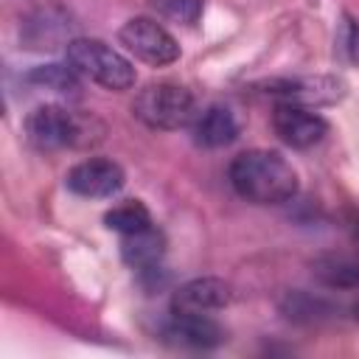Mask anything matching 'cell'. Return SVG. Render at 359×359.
<instances>
[{
	"mask_svg": "<svg viewBox=\"0 0 359 359\" xmlns=\"http://www.w3.org/2000/svg\"><path fill=\"white\" fill-rule=\"evenodd\" d=\"M233 191L255 205H283L297 194L294 165L272 149H250L233 157L227 168Z\"/></svg>",
	"mask_w": 359,
	"mask_h": 359,
	"instance_id": "1",
	"label": "cell"
},
{
	"mask_svg": "<svg viewBox=\"0 0 359 359\" xmlns=\"http://www.w3.org/2000/svg\"><path fill=\"white\" fill-rule=\"evenodd\" d=\"M67 65L81 76L95 81L104 90L123 93L135 84V67L132 62L115 50L112 45L90 36H76L67 42Z\"/></svg>",
	"mask_w": 359,
	"mask_h": 359,
	"instance_id": "2",
	"label": "cell"
},
{
	"mask_svg": "<svg viewBox=\"0 0 359 359\" xmlns=\"http://www.w3.org/2000/svg\"><path fill=\"white\" fill-rule=\"evenodd\" d=\"M132 115L140 123H146L149 129L174 132V129L191 126V121L196 115V101H194V93L182 84L154 81V84H146L135 95Z\"/></svg>",
	"mask_w": 359,
	"mask_h": 359,
	"instance_id": "3",
	"label": "cell"
},
{
	"mask_svg": "<svg viewBox=\"0 0 359 359\" xmlns=\"http://www.w3.org/2000/svg\"><path fill=\"white\" fill-rule=\"evenodd\" d=\"M25 135L34 149L56 151L84 143V123L59 104H39L25 115Z\"/></svg>",
	"mask_w": 359,
	"mask_h": 359,
	"instance_id": "4",
	"label": "cell"
},
{
	"mask_svg": "<svg viewBox=\"0 0 359 359\" xmlns=\"http://www.w3.org/2000/svg\"><path fill=\"white\" fill-rule=\"evenodd\" d=\"M121 45L140 62L151 67H165L180 59V45L177 39L151 17H132L121 25L118 31Z\"/></svg>",
	"mask_w": 359,
	"mask_h": 359,
	"instance_id": "5",
	"label": "cell"
},
{
	"mask_svg": "<svg viewBox=\"0 0 359 359\" xmlns=\"http://www.w3.org/2000/svg\"><path fill=\"white\" fill-rule=\"evenodd\" d=\"M272 129H275V135L286 146H292V149H311V146H317L325 137L328 123L311 107L280 101L272 109Z\"/></svg>",
	"mask_w": 359,
	"mask_h": 359,
	"instance_id": "6",
	"label": "cell"
},
{
	"mask_svg": "<svg viewBox=\"0 0 359 359\" xmlns=\"http://www.w3.org/2000/svg\"><path fill=\"white\" fill-rule=\"evenodd\" d=\"M123 168L107 157H87L67 171V188L84 199H109L123 188Z\"/></svg>",
	"mask_w": 359,
	"mask_h": 359,
	"instance_id": "7",
	"label": "cell"
},
{
	"mask_svg": "<svg viewBox=\"0 0 359 359\" xmlns=\"http://www.w3.org/2000/svg\"><path fill=\"white\" fill-rule=\"evenodd\" d=\"M230 303V286L222 278H194L182 283L171 297V311L210 314Z\"/></svg>",
	"mask_w": 359,
	"mask_h": 359,
	"instance_id": "8",
	"label": "cell"
},
{
	"mask_svg": "<svg viewBox=\"0 0 359 359\" xmlns=\"http://www.w3.org/2000/svg\"><path fill=\"white\" fill-rule=\"evenodd\" d=\"M191 135H194L196 146L222 149V146H227V143H233L238 137V121H236L230 107L210 104V107H205V109H199L194 115Z\"/></svg>",
	"mask_w": 359,
	"mask_h": 359,
	"instance_id": "9",
	"label": "cell"
},
{
	"mask_svg": "<svg viewBox=\"0 0 359 359\" xmlns=\"http://www.w3.org/2000/svg\"><path fill=\"white\" fill-rule=\"evenodd\" d=\"M165 337H174V342L188 345V348H213L224 339V331L210 314L171 311V320L165 325Z\"/></svg>",
	"mask_w": 359,
	"mask_h": 359,
	"instance_id": "10",
	"label": "cell"
},
{
	"mask_svg": "<svg viewBox=\"0 0 359 359\" xmlns=\"http://www.w3.org/2000/svg\"><path fill=\"white\" fill-rule=\"evenodd\" d=\"M272 93L280 95V101L314 107V104H334L342 95V84L328 76H314V79H286L272 84Z\"/></svg>",
	"mask_w": 359,
	"mask_h": 359,
	"instance_id": "11",
	"label": "cell"
},
{
	"mask_svg": "<svg viewBox=\"0 0 359 359\" xmlns=\"http://www.w3.org/2000/svg\"><path fill=\"white\" fill-rule=\"evenodd\" d=\"M121 252H123V261L135 269H154L160 264V255H163V236L160 230L151 224L140 233H129V236H121Z\"/></svg>",
	"mask_w": 359,
	"mask_h": 359,
	"instance_id": "12",
	"label": "cell"
},
{
	"mask_svg": "<svg viewBox=\"0 0 359 359\" xmlns=\"http://www.w3.org/2000/svg\"><path fill=\"white\" fill-rule=\"evenodd\" d=\"M314 275L331 289H356L359 286V261H353L348 255L328 252L314 261Z\"/></svg>",
	"mask_w": 359,
	"mask_h": 359,
	"instance_id": "13",
	"label": "cell"
},
{
	"mask_svg": "<svg viewBox=\"0 0 359 359\" xmlns=\"http://www.w3.org/2000/svg\"><path fill=\"white\" fill-rule=\"evenodd\" d=\"M104 222H107L109 230H115V233H121V236L140 233V230H146V227L154 224L149 208H146L143 202H137V199H126V202L115 205L112 210H107Z\"/></svg>",
	"mask_w": 359,
	"mask_h": 359,
	"instance_id": "14",
	"label": "cell"
},
{
	"mask_svg": "<svg viewBox=\"0 0 359 359\" xmlns=\"http://www.w3.org/2000/svg\"><path fill=\"white\" fill-rule=\"evenodd\" d=\"M149 6L160 20H168L177 25H194L202 17L205 0H149Z\"/></svg>",
	"mask_w": 359,
	"mask_h": 359,
	"instance_id": "15",
	"label": "cell"
},
{
	"mask_svg": "<svg viewBox=\"0 0 359 359\" xmlns=\"http://www.w3.org/2000/svg\"><path fill=\"white\" fill-rule=\"evenodd\" d=\"M28 79H31L34 84H42V87L56 90V93H76L81 76H79L70 65H42V67L31 70Z\"/></svg>",
	"mask_w": 359,
	"mask_h": 359,
	"instance_id": "16",
	"label": "cell"
},
{
	"mask_svg": "<svg viewBox=\"0 0 359 359\" xmlns=\"http://www.w3.org/2000/svg\"><path fill=\"white\" fill-rule=\"evenodd\" d=\"M339 50L348 56V62L359 65V22L345 17L339 25Z\"/></svg>",
	"mask_w": 359,
	"mask_h": 359,
	"instance_id": "17",
	"label": "cell"
},
{
	"mask_svg": "<svg viewBox=\"0 0 359 359\" xmlns=\"http://www.w3.org/2000/svg\"><path fill=\"white\" fill-rule=\"evenodd\" d=\"M356 317H359V306H356Z\"/></svg>",
	"mask_w": 359,
	"mask_h": 359,
	"instance_id": "18",
	"label": "cell"
}]
</instances>
